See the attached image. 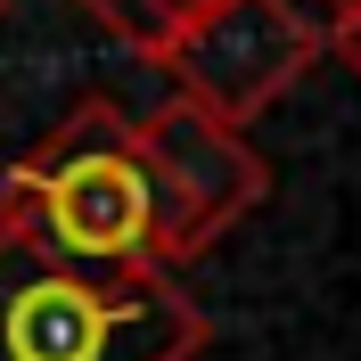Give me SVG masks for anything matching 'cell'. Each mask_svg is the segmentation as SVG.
Listing matches in <instances>:
<instances>
[{"label": "cell", "instance_id": "obj_1", "mask_svg": "<svg viewBox=\"0 0 361 361\" xmlns=\"http://www.w3.org/2000/svg\"><path fill=\"white\" fill-rule=\"evenodd\" d=\"M0 222L33 247L66 255L99 279L164 271L157 255V180L140 157V132L115 99H82L0 173Z\"/></svg>", "mask_w": 361, "mask_h": 361}, {"label": "cell", "instance_id": "obj_2", "mask_svg": "<svg viewBox=\"0 0 361 361\" xmlns=\"http://www.w3.org/2000/svg\"><path fill=\"white\" fill-rule=\"evenodd\" d=\"M205 337L173 271L99 279L0 222V361H197Z\"/></svg>", "mask_w": 361, "mask_h": 361}, {"label": "cell", "instance_id": "obj_3", "mask_svg": "<svg viewBox=\"0 0 361 361\" xmlns=\"http://www.w3.org/2000/svg\"><path fill=\"white\" fill-rule=\"evenodd\" d=\"M148 180H157V255L164 263H197L222 230H238L255 205L271 197V164L255 157V140L238 123H214L189 99H164V107L132 115Z\"/></svg>", "mask_w": 361, "mask_h": 361}, {"label": "cell", "instance_id": "obj_4", "mask_svg": "<svg viewBox=\"0 0 361 361\" xmlns=\"http://www.w3.org/2000/svg\"><path fill=\"white\" fill-rule=\"evenodd\" d=\"M320 49H329V33L295 0H214L189 33L164 42L157 66L214 123H255L271 99H288L320 66Z\"/></svg>", "mask_w": 361, "mask_h": 361}, {"label": "cell", "instance_id": "obj_5", "mask_svg": "<svg viewBox=\"0 0 361 361\" xmlns=\"http://www.w3.org/2000/svg\"><path fill=\"white\" fill-rule=\"evenodd\" d=\"M74 8H90L115 42H132L140 58L157 66V49H164V33H157V0H74Z\"/></svg>", "mask_w": 361, "mask_h": 361}, {"label": "cell", "instance_id": "obj_6", "mask_svg": "<svg viewBox=\"0 0 361 361\" xmlns=\"http://www.w3.org/2000/svg\"><path fill=\"white\" fill-rule=\"evenodd\" d=\"M205 8H214V0H157V33L173 42V33H189V25L205 17ZM157 58H164V49H157Z\"/></svg>", "mask_w": 361, "mask_h": 361}, {"label": "cell", "instance_id": "obj_7", "mask_svg": "<svg viewBox=\"0 0 361 361\" xmlns=\"http://www.w3.org/2000/svg\"><path fill=\"white\" fill-rule=\"evenodd\" d=\"M329 42H337V58H345V66H353V82H361V17L329 25Z\"/></svg>", "mask_w": 361, "mask_h": 361}, {"label": "cell", "instance_id": "obj_8", "mask_svg": "<svg viewBox=\"0 0 361 361\" xmlns=\"http://www.w3.org/2000/svg\"><path fill=\"white\" fill-rule=\"evenodd\" d=\"M320 17H329V25H345V17H361V0H320Z\"/></svg>", "mask_w": 361, "mask_h": 361}, {"label": "cell", "instance_id": "obj_9", "mask_svg": "<svg viewBox=\"0 0 361 361\" xmlns=\"http://www.w3.org/2000/svg\"><path fill=\"white\" fill-rule=\"evenodd\" d=\"M8 8H17V0H0V17H8Z\"/></svg>", "mask_w": 361, "mask_h": 361}]
</instances>
